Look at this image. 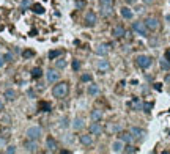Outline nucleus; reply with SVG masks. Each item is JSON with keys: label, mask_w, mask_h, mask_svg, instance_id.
Returning <instances> with one entry per match:
<instances>
[{"label": "nucleus", "mask_w": 170, "mask_h": 154, "mask_svg": "<svg viewBox=\"0 0 170 154\" xmlns=\"http://www.w3.org/2000/svg\"><path fill=\"white\" fill-rule=\"evenodd\" d=\"M88 94L90 96H98L99 94V87L96 85V83H91V85L88 87Z\"/></svg>", "instance_id": "obj_21"}, {"label": "nucleus", "mask_w": 170, "mask_h": 154, "mask_svg": "<svg viewBox=\"0 0 170 154\" xmlns=\"http://www.w3.org/2000/svg\"><path fill=\"white\" fill-rule=\"evenodd\" d=\"M143 22H145V25H147V29L148 30H158L159 29V21L158 19H156V18H147V21H143Z\"/></svg>", "instance_id": "obj_6"}, {"label": "nucleus", "mask_w": 170, "mask_h": 154, "mask_svg": "<svg viewBox=\"0 0 170 154\" xmlns=\"http://www.w3.org/2000/svg\"><path fill=\"white\" fill-rule=\"evenodd\" d=\"M101 8H102V16H106V18H107V16H112V13H113V11H112V6H101Z\"/></svg>", "instance_id": "obj_26"}, {"label": "nucleus", "mask_w": 170, "mask_h": 154, "mask_svg": "<svg viewBox=\"0 0 170 154\" xmlns=\"http://www.w3.org/2000/svg\"><path fill=\"white\" fill-rule=\"evenodd\" d=\"M109 50H110V44H107V43H102V44H99L98 47H96V55H99V57H106V55L109 53Z\"/></svg>", "instance_id": "obj_7"}, {"label": "nucleus", "mask_w": 170, "mask_h": 154, "mask_svg": "<svg viewBox=\"0 0 170 154\" xmlns=\"http://www.w3.org/2000/svg\"><path fill=\"white\" fill-rule=\"evenodd\" d=\"M143 109H145V112H151V109H153V102H145V104H143Z\"/></svg>", "instance_id": "obj_38"}, {"label": "nucleus", "mask_w": 170, "mask_h": 154, "mask_svg": "<svg viewBox=\"0 0 170 154\" xmlns=\"http://www.w3.org/2000/svg\"><path fill=\"white\" fill-rule=\"evenodd\" d=\"M3 65H5V57L0 55V68H3Z\"/></svg>", "instance_id": "obj_43"}, {"label": "nucleus", "mask_w": 170, "mask_h": 154, "mask_svg": "<svg viewBox=\"0 0 170 154\" xmlns=\"http://www.w3.org/2000/svg\"><path fill=\"white\" fill-rule=\"evenodd\" d=\"M73 69L74 71H79L81 69V61L79 60H73Z\"/></svg>", "instance_id": "obj_36"}, {"label": "nucleus", "mask_w": 170, "mask_h": 154, "mask_svg": "<svg viewBox=\"0 0 170 154\" xmlns=\"http://www.w3.org/2000/svg\"><path fill=\"white\" fill-rule=\"evenodd\" d=\"M68 124H69V120H68V118H61V120H60V126H61V128H68Z\"/></svg>", "instance_id": "obj_37"}, {"label": "nucleus", "mask_w": 170, "mask_h": 154, "mask_svg": "<svg viewBox=\"0 0 170 154\" xmlns=\"http://www.w3.org/2000/svg\"><path fill=\"white\" fill-rule=\"evenodd\" d=\"M46 148H47V151H49V152L57 151L58 143L55 142V138H54V137H47V138H46Z\"/></svg>", "instance_id": "obj_11"}, {"label": "nucleus", "mask_w": 170, "mask_h": 154, "mask_svg": "<svg viewBox=\"0 0 170 154\" xmlns=\"http://www.w3.org/2000/svg\"><path fill=\"white\" fill-rule=\"evenodd\" d=\"M91 79H93V76H91V74H82V77H81L82 82H91Z\"/></svg>", "instance_id": "obj_35"}, {"label": "nucleus", "mask_w": 170, "mask_h": 154, "mask_svg": "<svg viewBox=\"0 0 170 154\" xmlns=\"http://www.w3.org/2000/svg\"><path fill=\"white\" fill-rule=\"evenodd\" d=\"M0 110H3V102L0 101Z\"/></svg>", "instance_id": "obj_49"}, {"label": "nucleus", "mask_w": 170, "mask_h": 154, "mask_svg": "<svg viewBox=\"0 0 170 154\" xmlns=\"http://www.w3.org/2000/svg\"><path fill=\"white\" fill-rule=\"evenodd\" d=\"M6 152H8V154H14V152H16V146H13V145L6 146Z\"/></svg>", "instance_id": "obj_40"}, {"label": "nucleus", "mask_w": 170, "mask_h": 154, "mask_svg": "<svg viewBox=\"0 0 170 154\" xmlns=\"http://www.w3.org/2000/svg\"><path fill=\"white\" fill-rule=\"evenodd\" d=\"M129 132L132 134V137H134V138H139V140H142L143 137L147 135V132L143 131L142 128H131V131H129Z\"/></svg>", "instance_id": "obj_13"}, {"label": "nucleus", "mask_w": 170, "mask_h": 154, "mask_svg": "<svg viewBox=\"0 0 170 154\" xmlns=\"http://www.w3.org/2000/svg\"><path fill=\"white\" fill-rule=\"evenodd\" d=\"M61 53H63V50H50V52H49V58H50V60H55V58L60 57Z\"/></svg>", "instance_id": "obj_25"}, {"label": "nucleus", "mask_w": 170, "mask_h": 154, "mask_svg": "<svg viewBox=\"0 0 170 154\" xmlns=\"http://www.w3.org/2000/svg\"><path fill=\"white\" fill-rule=\"evenodd\" d=\"M132 30H134L137 35H140V36H147V35H148L147 25H145V22H142V21H137V22L132 24Z\"/></svg>", "instance_id": "obj_4"}, {"label": "nucleus", "mask_w": 170, "mask_h": 154, "mask_svg": "<svg viewBox=\"0 0 170 154\" xmlns=\"http://www.w3.org/2000/svg\"><path fill=\"white\" fill-rule=\"evenodd\" d=\"M131 105H132V109H134V110H140V109H142V104L139 102V99H137V97H134V99H132Z\"/></svg>", "instance_id": "obj_30"}, {"label": "nucleus", "mask_w": 170, "mask_h": 154, "mask_svg": "<svg viewBox=\"0 0 170 154\" xmlns=\"http://www.w3.org/2000/svg\"><path fill=\"white\" fill-rule=\"evenodd\" d=\"M81 143L84 146H90L91 143H93V137H91V134L88 135H81Z\"/></svg>", "instance_id": "obj_18"}, {"label": "nucleus", "mask_w": 170, "mask_h": 154, "mask_svg": "<svg viewBox=\"0 0 170 154\" xmlns=\"http://www.w3.org/2000/svg\"><path fill=\"white\" fill-rule=\"evenodd\" d=\"M36 148H38L36 140H30V138H29L27 142H25V149H27V152H35Z\"/></svg>", "instance_id": "obj_16"}, {"label": "nucleus", "mask_w": 170, "mask_h": 154, "mask_svg": "<svg viewBox=\"0 0 170 154\" xmlns=\"http://www.w3.org/2000/svg\"><path fill=\"white\" fill-rule=\"evenodd\" d=\"M125 2H126V3H129V5H132V3H136V2H137V0H125Z\"/></svg>", "instance_id": "obj_46"}, {"label": "nucleus", "mask_w": 170, "mask_h": 154, "mask_svg": "<svg viewBox=\"0 0 170 154\" xmlns=\"http://www.w3.org/2000/svg\"><path fill=\"white\" fill-rule=\"evenodd\" d=\"M112 35H113L115 38H123V36L126 35V32H125V27H123L121 24L115 25L113 29H112Z\"/></svg>", "instance_id": "obj_12"}, {"label": "nucleus", "mask_w": 170, "mask_h": 154, "mask_svg": "<svg viewBox=\"0 0 170 154\" xmlns=\"http://www.w3.org/2000/svg\"><path fill=\"white\" fill-rule=\"evenodd\" d=\"M46 77H47V82H49V83H55V82H58V79H60V73H57L55 69H49V71L46 73Z\"/></svg>", "instance_id": "obj_9"}, {"label": "nucleus", "mask_w": 170, "mask_h": 154, "mask_svg": "<svg viewBox=\"0 0 170 154\" xmlns=\"http://www.w3.org/2000/svg\"><path fill=\"white\" fill-rule=\"evenodd\" d=\"M3 57H5V61H13V53H11V52L5 53V55H3Z\"/></svg>", "instance_id": "obj_41"}, {"label": "nucleus", "mask_w": 170, "mask_h": 154, "mask_svg": "<svg viewBox=\"0 0 170 154\" xmlns=\"http://www.w3.org/2000/svg\"><path fill=\"white\" fill-rule=\"evenodd\" d=\"M98 22V16H96V13L95 11H87V14L84 18V24L87 27H95Z\"/></svg>", "instance_id": "obj_5"}, {"label": "nucleus", "mask_w": 170, "mask_h": 154, "mask_svg": "<svg viewBox=\"0 0 170 154\" xmlns=\"http://www.w3.org/2000/svg\"><path fill=\"white\" fill-rule=\"evenodd\" d=\"M96 68H98V71L101 74H106L109 69H110V63H109V60H99L96 63Z\"/></svg>", "instance_id": "obj_8"}, {"label": "nucleus", "mask_w": 170, "mask_h": 154, "mask_svg": "<svg viewBox=\"0 0 170 154\" xmlns=\"http://www.w3.org/2000/svg\"><path fill=\"white\" fill-rule=\"evenodd\" d=\"M136 65L142 69H148L151 65H153V58L148 57V55H139L136 58Z\"/></svg>", "instance_id": "obj_2"}, {"label": "nucleus", "mask_w": 170, "mask_h": 154, "mask_svg": "<svg viewBox=\"0 0 170 154\" xmlns=\"http://www.w3.org/2000/svg\"><path fill=\"white\" fill-rule=\"evenodd\" d=\"M102 131H104V129H102L101 123L95 121V123H91V124H90V134H91V135H101Z\"/></svg>", "instance_id": "obj_10"}, {"label": "nucleus", "mask_w": 170, "mask_h": 154, "mask_svg": "<svg viewBox=\"0 0 170 154\" xmlns=\"http://www.w3.org/2000/svg\"><path fill=\"white\" fill-rule=\"evenodd\" d=\"M165 82H167V83H170V74H167V76H165Z\"/></svg>", "instance_id": "obj_48"}, {"label": "nucleus", "mask_w": 170, "mask_h": 154, "mask_svg": "<svg viewBox=\"0 0 170 154\" xmlns=\"http://www.w3.org/2000/svg\"><path fill=\"white\" fill-rule=\"evenodd\" d=\"M3 96L6 97L8 101H14L18 94H16V91L13 90V88H8V90H5V94H3Z\"/></svg>", "instance_id": "obj_20"}, {"label": "nucleus", "mask_w": 170, "mask_h": 154, "mask_svg": "<svg viewBox=\"0 0 170 154\" xmlns=\"http://www.w3.org/2000/svg\"><path fill=\"white\" fill-rule=\"evenodd\" d=\"M68 91H69L68 82H58L57 85L52 88V94H54L55 97H65L68 94Z\"/></svg>", "instance_id": "obj_1"}, {"label": "nucleus", "mask_w": 170, "mask_h": 154, "mask_svg": "<svg viewBox=\"0 0 170 154\" xmlns=\"http://www.w3.org/2000/svg\"><path fill=\"white\" fill-rule=\"evenodd\" d=\"M156 2V0H143V3H145V5H153Z\"/></svg>", "instance_id": "obj_44"}, {"label": "nucleus", "mask_w": 170, "mask_h": 154, "mask_svg": "<svg viewBox=\"0 0 170 154\" xmlns=\"http://www.w3.org/2000/svg\"><path fill=\"white\" fill-rule=\"evenodd\" d=\"M40 109H41L43 112H49V110H50V104H49V102H40Z\"/></svg>", "instance_id": "obj_33"}, {"label": "nucleus", "mask_w": 170, "mask_h": 154, "mask_svg": "<svg viewBox=\"0 0 170 154\" xmlns=\"http://www.w3.org/2000/svg\"><path fill=\"white\" fill-rule=\"evenodd\" d=\"M32 10H33V13H36V14H43V13H44V8H43V5H40V3H35V5L32 6Z\"/></svg>", "instance_id": "obj_24"}, {"label": "nucleus", "mask_w": 170, "mask_h": 154, "mask_svg": "<svg viewBox=\"0 0 170 154\" xmlns=\"http://www.w3.org/2000/svg\"><path fill=\"white\" fill-rule=\"evenodd\" d=\"M123 143H126V145H129V143H132V140H134V137H132V134L131 132H121L120 134V137H118Z\"/></svg>", "instance_id": "obj_14"}, {"label": "nucleus", "mask_w": 170, "mask_h": 154, "mask_svg": "<svg viewBox=\"0 0 170 154\" xmlns=\"http://www.w3.org/2000/svg\"><path fill=\"white\" fill-rule=\"evenodd\" d=\"M101 118H102V112L101 110H98V109L91 110V120H93V121H99Z\"/></svg>", "instance_id": "obj_22"}, {"label": "nucleus", "mask_w": 170, "mask_h": 154, "mask_svg": "<svg viewBox=\"0 0 170 154\" xmlns=\"http://www.w3.org/2000/svg\"><path fill=\"white\" fill-rule=\"evenodd\" d=\"M101 6H113V0H99Z\"/></svg>", "instance_id": "obj_32"}, {"label": "nucleus", "mask_w": 170, "mask_h": 154, "mask_svg": "<svg viewBox=\"0 0 170 154\" xmlns=\"http://www.w3.org/2000/svg\"><path fill=\"white\" fill-rule=\"evenodd\" d=\"M120 14H121L123 19H132L134 13H132V10H129L128 6H123V8L120 10Z\"/></svg>", "instance_id": "obj_17"}, {"label": "nucleus", "mask_w": 170, "mask_h": 154, "mask_svg": "<svg viewBox=\"0 0 170 154\" xmlns=\"http://www.w3.org/2000/svg\"><path fill=\"white\" fill-rule=\"evenodd\" d=\"M159 66L164 69V71H168V69H170V61L167 58H161L159 60Z\"/></svg>", "instance_id": "obj_23"}, {"label": "nucleus", "mask_w": 170, "mask_h": 154, "mask_svg": "<svg viewBox=\"0 0 170 154\" xmlns=\"http://www.w3.org/2000/svg\"><path fill=\"white\" fill-rule=\"evenodd\" d=\"M137 151H139V149H137L136 146H131V143L125 148V152H129V154H131V152H137Z\"/></svg>", "instance_id": "obj_34"}, {"label": "nucleus", "mask_w": 170, "mask_h": 154, "mask_svg": "<svg viewBox=\"0 0 170 154\" xmlns=\"http://www.w3.org/2000/svg\"><path fill=\"white\" fill-rule=\"evenodd\" d=\"M33 55H35V52L30 50V49H27V50H24V52H22V57H24V58H32Z\"/></svg>", "instance_id": "obj_31"}, {"label": "nucleus", "mask_w": 170, "mask_h": 154, "mask_svg": "<svg viewBox=\"0 0 170 154\" xmlns=\"http://www.w3.org/2000/svg\"><path fill=\"white\" fill-rule=\"evenodd\" d=\"M154 90H158V91H161V90H162V87H161V83H154Z\"/></svg>", "instance_id": "obj_45"}, {"label": "nucleus", "mask_w": 170, "mask_h": 154, "mask_svg": "<svg viewBox=\"0 0 170 154\" xmlns=\"http://www.w3.org/2000/svg\"><path fill=\"white\" fill-rule=\"evenodd\" d=\"M85 6H87L85 0H76V8L77 10H85Z\"/></svg>", "instance_id": "obj_28"}, {"label": "nucleus", "mask_w": 170, "mask_h": 154, "mask_svg": "<svg viewBox=\"0 0 170 154\" xmlns=\"http://www.w3.org/2000/svg\"><path fill=\"white\" fill-rule=\"evenodd\" d=\"M165 58L170 61V50H167V52H165Z\"/></svg>", "instance_id": "obj_47"}, {"label": "nucleus", "mask_w": 170, "mask_h": 154, "mask_svg": "<svg viewBox=\"0 0 170 154\" xmlns=\"http://www.w3.org/2000/svg\"><path fill=\"white\" fill-rule=\"evenodd\" d=\"M41 135H43V131L40 126H32V128L27 129V138L30 140H40Z\"/></svg>", "instance_id": "obj_3"}, {"label": "nucleus", "mask_w": 170, "mask_h": 154, "mask_svg": "<svg viewBox=\"0 0 170 154\" xmlns=\"http://www.w3.org/2000/svg\"><path fill=\"white\" fill-rule=\"evenodd\" d=\"M84 128V120L82 118H74V121H73V129L74 131H81Z\"/></svg>", "instance_id": "obj_19"}, {"label": "nucleus", "mask_w": 170, "mask_h": 154, "mask_svg": "<svg viewBox=\"0 0 170 154\" xmlns=\"http://www.w3.org/2000/svg\"><path fill=\"white\" fill-rule=\"evenodd\" d=\"M112 151H113V152H121V151H125V143L121 142L120 138L117 140V142L112 143Z\"/></svg>", "instance_id": "obj_15"}, {"label": "nucleus", "mask_w": 170, "mask_h": 154, "mask_svg": "<svg viewBox=\"0 0 170 154\" xmlns=\"http://www.w3.org/2000/svg\"><path fill=\"white\" fill-rule=\"evenodd\" d=\"M41 74H43V71H41L40 68H35L33 71H32V77H33V79H40Z\"/></svg>", "instance_id": "obj_27"}, {"label": "nucleus", "mask_w": 170, "mask_h": 154, "mask_svg": "<svg viewBox=\"0 0 170 154\" xmlns=\"http://www.w3.org/2000/svg\"><path fill=\"white\" fill-rule=\"evenodd\" d=\"M55 68H57V69H63V68H66V61L61 60V58H58V60L55 61Z\"/></svg>", "instance_id": "obj_29"}, {"label": "nucleus", "mask_w": 170, "mask_h": 154, "mask_svg": "<svg viewBox=\"0 0 170 154\" xmlns=\"http://www.w3.org/2000/svg\"><path fill=\"white\" fill-rule=\"evenodd\" d=\"M5 146H6V138L0 137V148H5Z\"/></svg>", "instance_id": "obj_42"}, {"label": "nucleus", "mask_w": 170, "mask_h": 154, "mask_svg": "<svg viewBox=\"0 0 170 154\" xmlns=\"http://www.w3.org/2000/svg\"><path fill=\"white\" fill-rule=\"evenodd\" d=\"M29 5H32V0H22V3H21V8H27Z\"/></svg>", "instance_id": "obj_39"}]
</instances>
